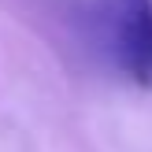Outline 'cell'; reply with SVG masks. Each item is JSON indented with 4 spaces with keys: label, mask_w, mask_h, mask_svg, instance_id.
Masks as SVG:
<instances>
[{
    "label": "cell",
    "mask_w": 152,
    "mask_h": 152,
    "mask_svg": "<svg viewBox=\"0 0 152 152\" xmlns=\"http://www.w3.org/2000/svg\"><path fill=\"white\" fill-rule=\"evenodd\" d=\"M111 37V56L130 78L152 82L148 45H152V0H108L104 4Z\"/></svg>",
    "instance_id": "cell-1"
},
{
    "label": "cell",
    "mask_w": 152,
    "mask_h": 152,
    "mask_svg": "<svg viewBox=\"0 0 152 152\" xmlns=\"http://www.w3.org/2000/svg\"><path fill=\"white\" fill-rule=\"evenodd\" d=\"M148 63H152V45H148Z\"/></svg>",
    "instance_id": "cell-2"
}]
</instances>
